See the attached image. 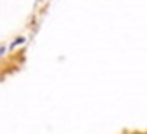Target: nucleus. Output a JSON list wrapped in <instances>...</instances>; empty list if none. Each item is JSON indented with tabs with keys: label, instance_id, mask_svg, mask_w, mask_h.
<instances>
[]
</instances>
